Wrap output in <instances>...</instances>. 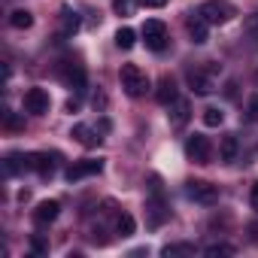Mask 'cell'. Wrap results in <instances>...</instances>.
<instances>
[{
  "label": "cell",
  "mask_w": 258,
  "mask_h": 258,
  "mask_svg": "<svg viewBox=\"0 0 258 258\" xmlns=\"http://www.w3.org/2000/svg\"><path fill=\"white\" fill-rule=\"evenodd\" d=\"M118 79H121V88H124L127 97H143L149 91V76L137 64H124L118 70Z\"/></svg>",
  "instance_id": "1"
},
{
  "label": "cell",
  "mask_w": 258,
  "mask_h": 258,
  "mask_svg": "<svg viewBox=\"0 0 258 258\" xmlns=\"http://www.w3.org/2000/svg\"><path fill=\"white\" fill-rule=\"evenodd\" d=\"M198 13H201L210 25H225V22H231V19L237 16V10H234L231 0H204Z\"/></svg>",
  "instance_id": "2"
},
{
  "label": "cell",
  "mask_w": 258,
  "mask_h": 258,
  "mask_svg": "<svg viewBox=\"0 0 258 258\" xmlns=\"http://www.w3.org/2000/svg\"><path fill=\"white\" fill-rule=\"evenodd\" d=\"M216 73H219V67L216 64H210V67H191L188 70V85H191V91H198V94H213L216 91Z\"/></svg>",
  "instance_id": "3"
},
{
  "label": "cell",
  "mask_w": 258,
  "mask_h": 258,
  "mask_svg": "<svg viewBox=\"0 0 258 258\" xmlns=\"http://www.w3.org/2000/svg\"><path fill=\"white\" fill-rule=\"evenodd\" d=\"M185 195L195 201V204H204V207H213L219 201V188L207 179H188L185 182Z\"/></svg>",
  "instance_id": "4"
},
{
  "label": "cell",
  "mask_w": 258,
  "mask_h": 258,
  "mask_svg": "<svg viewBox=\"0 0 258 258\" xmlns=\"http://www.w3.org/2000/svg\"><path fill=\"white\" fill-rule=\"evenodd\" d=\"M143 40H146V46L152 52H164L167 49V25L158 22V19H149L143 25Z\"/></svg>",
  "instance_id": "5"
},
{
  "label": "cell",
  "mask_w": 258,
  "mask_h": 258,
  "mask_svg": "<svg viewBox=\"0 0 258 258\" xmlns=\"http://www.w3.org/2000/svg\"><path fill=\"white\" fill-rule=\"evenodd\" d=\"M185 155H188V161H195V164H210L213 146H210V140H207L204 134H191V137L185 140Z\"/></svg>",
  "instance_id": "6"
},
{
  "label": "cell",
  "mask_w": 258,
  "mask_h": 258,
  "mask_svg": "<svg viewBox=\"0 0 258 258\" xmlns=\"http://www.w3.org/2000/svg\"><path fill=\"white\" fill-rule=\"evenodd\" d=\"M152 198L146 201V213H149V228H161L167 219H170V210L164 207V191H149Z\"/></svg>",
  "instance_id": "7"
},
{
  "label": "cell",
  "mask_w": 258,
  "mask_h": 258,
  "mask_svg": "<svg viewBox=\"0 0 258 258\" xmlns=\"http://www.w3.org/2000/svg\"><path fill=\"white\" fill-rule=\"evenodd\" d=\"M49 106H52V97H49L46 88H28V91H25V112H31V115H46Z\"/></svg>",
  "instance_id": "8"
},
{
  "label": "cell",
  "mask_w": 258,
  "mask_h": 258,
  "mask_svg": "<svg viewBox=\"0 0 258 258\" xmlns=\"http://www.w3.org/2000/svg\"><path fill=\"white\" fill-rule=\"evenodd\" d=\"M58 76H61L70 88H76V91L85 88V67H82L79 61H64V64L58 67Z\"/></svg>",
  "instance_id": "9"
},
{
  "label": "cell",
  "mask_w": 258,
  "mask_h": 258,
  "mask_svg": "<svg viewBox=\"0 0 258 258\" xmlns=\"http://www.w3.org/2000/svg\"><path fill=\"white\" fill-rule=\"evenodd\" d=\"M103 170V164L100 161H94V158H85V161H73L70 167H67V182H79V179H85V176H94V173H100Z\"/></svg>",
  "instance_id": "10"
},
{
  "label": "cell",
  "mask_w": 258,
  "mask_h": 258,
  "mask_svg": "<svg viewBox=\"0 0 258 258\" xmlns=\"http://www.w3.org/2000/svg\"><path fill=\"white\" fill-rule=\"evenodd\" d=\"M185 31H188V37H191V43H195V46H204V43L210 40V22H207L201 13L185 19Z\"/></svg>",
  "instance_id": "11"
},
{
  "label": "cell",
  "mask_w": 258,
  "mask_h": 258,
  "mask_svg": "<svg viewBox=\"0 0 258 258\" xmlns=\"http://www.w3.org/2000/svg\"><path fill=\"white\" fill-rule=\"evenodd\" d=\"M170 127H176V131H182V127L188 124V118H191V103L185 100V97H176L173 103H170Z\"/></svg>",
  "instance_id": "12"
},
{
  "label": "cell",
  "mask_w": 258,
  "mask_h": 258,
  "mask_svg": "<svg viewBox=\"0 0 258 258\" xmlns=\"http://www.w3.org/2000/svg\"><path fill=\"white\" fill-rule=\"evenodd\" d=\"M70 137H73L79 146H85V149H94V146H100V140H103V137L94 134V127H88V124H73Z\"/></svg>",
  "instance_id": "13"
},
{
  "label": "cell",
  "mask_w": 258,
  "mask_h": 258,
  "mask_svg": "<svg viewBox=\"0 0 258 258\" xmlns=\"http://www.w3.org/2000/svg\"><path fill=\"white\" fill-rule=\"evenodd\" d=\"M58 213H61V204H58V201H43V204H37V210H34V222L43 228V225L55 222Z\"/></svg>",
  "instance_id": "14"
},
{
  "label": "cell",
  "mask_w": 258,
  "mask_h": 258,
  "mask_svg": "<svg viewBox=\"0 0 258 258\" xmlns=\"http://www.w3.org/2000/svg\"><path fill=\"white\" fill-rule=\"evenodd\" d=\"M79 31V16L73 10H61V22H58V40H70Z\"/></svg>",
  "instance_id": "15"
},
{
  "label": "cell",
  "mask_w": 258,
  "mask_h": 258,
  "mask_svg": "<svg viewBox=\"0 0 258 258\" xmlns=\"http://www.w3.org/2000/svg\"><path fill=\"white\" fill-rule=\"evenodd\" d=\"M55 158L58 155H46V152H31V170L40 176H52L55 173Z\"/></svg>",
  "instance_id": "16"
},
{
  "label": "cell",
  "mask_w": 258,
  "mask_h": 258,
  "mask_svg": "<svg viewBox=\"0 0 258 258\" xmlns=\"http://www.w3.org/2000/svg\"><path fill=\"white\" fill-rule=\"evenodd\" d=\"M237 152H240V140H237V134H225L222 143H219V158H222L225 164H231V161H237Z\"/></svg>",
  "instance_id": "17"
},
{
  "label": "cell",
  "mask_w": 258,
  "mask_h": 258,
  "mask_svg": "<svg viewBox=\"0 0 258 258\" xmlns=\"http://www.w3.org/2000/svg\"><path fill=\"white\" fill-rule=\"evenodd\" d=\"M155 97H158V103H164V106H170V103L176 100V82H173V76H161V79H158Z\"/></svg>",
  "instance_id": "18"
},
{
  "label": "cell",
  "mask_w": 258,
  "mask_h": 258,
  "mask_svg": "<svg viewBox=\"0 0 258 258\" xmlns=\"http://www.w3.org/2000/svg\"><path fill=\"white\" fill-rule=\"evenodd\" d=\"M243 40H249V46L258 49V13L243 19Z\"/></svg>",
  "instance_id": "19"
},
{
  "label": "cell",
  "mask_w": 258,
  "mask_h": 258,
  "mask_svg": "<svg viewBox=\"0 0 258 258\" xmlns=\"http://www.w3.org/2000/svg\"><path fill=\"white\" fill-rule=\"evenodd\" d=\"M134 231H137V222H134L131 213H121V216L115 219V234H118V237H131Z\"/></svg>",
  "instance_id": "20"
},
{
  "label": "cell",
  "mask_w": 258,
  "mask_h": 258,
  "mask_svg": "<svg viewBox=\"0 0 258 258\" xmlns=\"http://www.w3.org/2000/svg\"><path fill=\"white\" fill-rule=\"evenodd\" d=\"M10 25H13L16 31H28V28L34 25V16H31L28 10H16V13L10 16Z\"/></svg>",
  "instance_id": "21"
},
{
  "label": "cell",
  "mask_w": 258,
  "mask_h": 258,
  "mask_svg": "<svg viewBox=\"0 0 258 258\" xmlns=\"http://www.w3.org/2000/svg\"><path fill=\"white\" fill-rule=\"evenodd\" d=\"M134 43H137V34L131 28H118L115 31V46L118 49H134Z\"/></svg>",
  "instance_id": "22"
},
{
  "label": "cell",
  "mask_w": 258,
  "mask_h": 258,
  "mask_svg": "<svg viewBox=\"0 0 258 258\" xmlns=\"http://www.w3.org/2000/svg\"><path fill=\"white\" fill-rule=\"evenodd\" d=\"M161 255H164V258H176V255H195V246H191V243H170V246H164V249H161Z\"/></svg>",
  "instance_id": "23"
},
{
  "label": "cell",
  "mask_w": 258,
  "mask_h": 258,
  "mask_svg": "<svg viewBox=\"0 0 258 258\" xmlns=\"http://www.w3.org/2000/svg\"><path fill=\"white\" fill-rule=\"evenodd\" d=\"M222 121H225V112H222L219 106H207V109H204V124H207V127H219Z\"/></svg>",
  "instance_id": "24"
},
{
  "label": "cell",
  "mask_w": 258,
  "mask_h": 258,
  "mask_svg": "<svg viewBox=\"0 0 258 258\" xmlns=\"http://www.w3.org/2000/svg\"><path fill=\"white\" fill-rule=\"evenodd\" d=\"M112 10L118 16H131L134 13V0H112Z\"/></svg>",
  "instance_id": "25"
},
{
  "label": "cell",
  "mask_w": 258,
  "mask_h": 258,
  "mask_svg": "<svg viewBox=\"0 0 258 258\" xmlns=\"http://www.w3.org/2000/svg\"><path fill=\"white\" fill-rule=\"evenodd\" d=\"M204 255H210V258H216V255H234V246H228V243H216V246H210Z\"/></svg>",
  "instance_id": "26"
},
{
  "label": "cell",
  "mask_w": 258,
  "mask_h": 258,
  "mask_svg": "<svg viewBox=\"0 0 258 258\" xmlns=\"http://www.w3.org/2000/svg\"><path fill=\"white\" fill-rule=\"evenodd\" d=\"M246 121H258V94L249 97V109H246Z\"/></svg>",
  "instance_id": "27"
},
{
  "label": "cell",
  "mask_w": 258,
  "mask_h": 258,
  "mask_svg": "<svg viewBox=\"0 0 258 258\" xmlns=\"http://www.w3.org/2000/svg\"><path fill=\"white\" fill-rule=\"evenodd\" d=\"M4 124H7V127H10V131H16V127H25V124H22V121H19V118H16V115H13V112H10V109H7V112H4Z\"/></svg>",
  "instance_id": "28"
},
{
  "label": "cell",
  "mask_w": 258,
  "mask_h": 258,
  "mask_svg": "<svg viewBox=\"0 0 258 258\" xmlns=\"http://www.w3.org/2000/svg\"><path fill=\"white\" fill-rule=\"evenodd\" d=\"M137 4L143 10H161V7H167V0H137Z\"/></svg>",
  "instance_id": "29"
},
{
  "label": "cell",
  "mask_w": 258,
  "mask_h": 258,
  "mask_svg": "<svg viewBox=\"0 0 258 258\" xmlns=\"http://www.w3.org/2000/svg\"><path fill=\"white\" fill-rule=\"evenodd\" d=\"M31 249H34L37 255H43V252H46L49 246H46V240H43V237H34V240H31Z\"/></svg>",
  "instance_id": "30"
},
{
  "label": "cell",
  "mask_w": 258,
  "mask_h": 258,
  "mask_svg": "<svg viewBox=\"0 0 258 258\" xmlns=\"http://www.w3.org/2000/svg\"><path fill=\"white\" fill-rule=\"evenodd\" d=\"M91 103H94V109H103V106H106V97H103V94L97 91V94L91 97Z\"/></svg>",
  "instance_id": "31"
},
{
  "label": "cell",
  "mask_w": 258,
  "mask_h": 258,
  "mask_svg": "<svg viewBox=\"0 0 258 258\" xmlns=\"http://www.w3.org/2000/svg\"><path fill=\"white\" fill-rule=\"evenodd\" d=\"M246 231H249V240H252V243H258V222H252Z\"/></svg>",
  "instance_id": "32"
},
{
  "label": "cell",
  "mask_w": 258,
  "mask_h": 258,
  "mask_svg": "<svg viewBox=\"0 0 258 258\" xmlns=\"http://www.w3.org/2000/svg\"><path fill=\"white\" fill-rule=\"evenodd\" d=\"M76 109H79V100H76V97H73V100H67V112H76Z\"/></svg>",
  "instance_id": "33"
},
{
  "label": "cell",
  "mask_w": 258,
  "mask_h": 258,
  "mask_svg": "<svg viewBox=\"0 0 258 258\" xmlns=\"http://www.w3.org/2000/svg\"><path fill=\"white\" fill-rule=\"evenodd\" d=\"M252 207H255V210H258V182H255V185H252Z\"/></svg>",
  "instance_id": "34"
}]
</instances>
